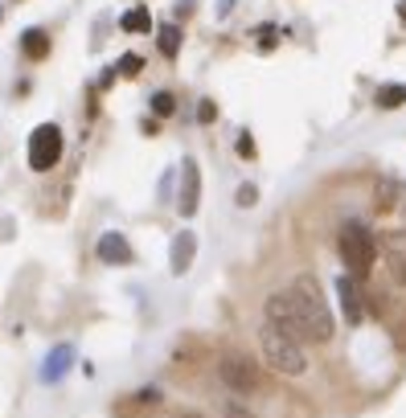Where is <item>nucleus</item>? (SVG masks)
Masks as SVG:
<instances>
[{
    "label": "nucleus",
    "mask_w": 406,
    "mask_h": 418,
    "mask_svg": "<svg viewBox=\"0 0 406 418\" xmlns=\"http://www.w3.org/2000/svg\"><path fill=\"white\" fill-rule=\"evenodd\" d=\"M267 324H275L300 345L304 341L308 345L333 341V312H329V300L312 275H300L287 291H275L267 300Z\"/></svg>",
    "instance_id": "f257e3e1"
},
{
    "label": "nucleus",
    "mask_w": 406,
    "mask_h": 418,
    "mask_svg": "<svg viewBox=\"0 0 406 418\" xmlns=\"http://www.w3.org/2000/svg\"><path fill=\"white\" fill-rule=\"evenodd\" d=\"M259 345H263V357L267 365L275 373H287V377H300L308 369V357H304V345L291 341L287 332H279L275 324H263L259 328Z\"/></svg>",
    "instance_id": "f03ea898"
},
{
    "label": "nucleus",
    "mask_w": 406,
    "mask_h": 418,
    "mask_svg": "<svg viewBox=\"0 0 406 418\" xmlns=\"http://www.w3.org/2000/svg\"><path fill=\"white\" fill-rule=\"evenodd\" d=\"M336 246H341V262L349 267V275L353 279L369 275V267H374V258H378V242H374V234L365 230L361 222H345Z\"/></svg>",
    "instance_id": "7ed1b4c3"
},
{
    "label": "nucleus",
    "mask_w": 406,
    "mask_h": 418,
    "mask_svg": "<svg viewBox=\"0 0 406 418\" xmlns=\"http://www.w3.org/2000/svg\"><path fill=\"white\" fill-rule=\"evenodd\" d=\"M62 156V127L58 123H42L29 136V168L33 172H49Z\"/></svg>",
    "instance_id": "20e7f679"
},
{
    "label": "nucleus",
    "mask_w": 406,
    "mask_h": 418,
    "mask_svg": "<svg viewBox=\"0 0 406 418\" xmlns=\"http://www.w3.org/2000/svg\"><path fill=\"white\" fill-rule=\"evenodd\" d=\"M217 373H222V381H226L230 390H239V394H255V390H259V365H255L250 357H242V353H226V357L217 361Z\"/></svg>",
    "instance_id": "39448f33"
},
{
    "label": "nucleus",
    "mask_w": 406,
    "mask_h": 418,
    "mask_svg": "<svg viewBox=\"0 0 406 418\" xmlns=\"http://www.w3.org/2000/svg\"><path fill=\"white\" fill-rule=\"evenodd\" d=\"M197 201H201V172H197L193 160H185L181 164V197H177L181 217H193V213H197Z\"/></svg>",
    "instance_id": "423d86ee"
},
{
    "label": "nucleus",
    "mask_w": 406,
    "mask_h": 418,
    "mask_svg": "<svg viewBox=\"0 0 406 418\" xmlns=\"http://www.w3.org/2000/svg\"><path fill=\"white\" fill-rule=\"evenodd\" d=\"M99 258L103 262H111V267H123V262H132V242L123 238L120 230H107V234H99Z\"/></svg>",
    "instance_id": "0eeeda50"
},
{
    "label": "nucleus",
    "mask_w": 406,
    "mask_h": 418,
    "mask_svg": "<svg viewBox=\"0 0 406 418\" xmlns=\"http://www.w3.org/2000/svg\"><path fill=\"white\" fill-rule=\"evenodd\" d=\"M336 296H341V308H345V320H349V324H361L365 303H361L357 279H353V275H341V279H336Z\"/></svg>",
    "instance_id": "6e6552de"
},
{
    "label": "nucleus",
    "mask_w": 406,
    "mask_h": 418,
    "mask_svg": "<svg viewBox=\"0 0 406 418\" xmlns=\"http://www.w3.org/2000/svg\"><path fill=\"white\" fill-rule=\"evenodd\" d=\"M193 255H197V234L181 230L177 238H172V271H177V275H185V271H189V262H193Z\"/></svg>",
    "instance_id": "1a4fd4ad"
},
{
    "label": "nucleus",
    "mask_w": 406,
    "mask_h": 418,
    "mask_svg": "<svg viewBox=\"0 0 406 418\" xmlns=\"http://www.w3.org/2000/svg\"><path fill=\"white\" fill-rule=\"evenodd\" d=\"M70 361H74V348L70 345H58L53 353L46 357V369H42V381H58L62 373L70 369Z\"/></svg>",
    "instance_id": "9d476101"
},
{
    "label": "nucleus",
    "mask_w": 406,
    "mask_h": 418,
    "mask_svg": "<svg viewBox=\"0 0 406 418\" xmlns=\"http://www.w3.org/2000/svg\"><path fill=\"white\" fill-rule=\"evenodd\" d=\"M120 29H123V33H148V29H152V17H148V8H144V4L127 8V13L120 17Z\"/></svg>",
    "instance_id": "9b49d317"
},
{
    "label": "nucleus",
    "mask_w": 406,
    "mask_h": 418,
    "mask_svg": "<svg viewBox=\"0 0 406 418\" xmlns=\"http://www.w3.org/2000/svg\"><path fill=\"white\" fill-rule=\"evenodd\" d=\"M374 103H378L382 111H394V107H402V103H406V82H390V87H378Z\"/></svg>",
    "instance_id": "f8f14e48"
},
{
    "label": "nucleus",
    "mask_w": 406,
    "mask_h": 418,
    "mask_svg": "<svg viewBox=\"0 0 406 418\" xmlns=\"http://www.w3.org/2000/svg\"><path fill=\"white\" fill-rule=\"evenodd\" d=\"M25 53H29V58H46L49 53V42H46V29H29V33H25Z\"/></svg>",
    "instance_id": "ddd939ff"
},
{
    "label": "nucleus",
    "mask_w": 406,
    "mask_h": 418,
    "mask_svg": "<svg viewBox=\"0 0 406 418\" xmlns=\"http://www.w3.org/2000/svg\"><path fill=\"white\" fill-rule=\"evenodd\" d=\"M156 46H160L165 58H177V49H181V29H177V25H165L160 37H156Z\"/></svg>",
    "instance_id": "4468645a"
},
{
    "label": "nucleus",
    "mask_w": 406,
    "mask_h": 418,
    "mask_svg": "<svg viewBox=\"0 0 406 418\" xmlns=\"http://www.w3.org/2000/svg\"><path fill=\"white\" fill-rule=\"evenodd\" d=\"M172 111H177V99H172V94L168 91H156L152 94V115H172Z\"/></svg>",
    "instance_id": "2eb2a0df"
},
{
    "label": "nucleus",
    "mask_w": 406,
    "mask_h": 418,
    "mask_svg": "<svg viewBox=\"0 0 406 418\" xmlns=\"http://www.w3.org/2000/svg\"><path fill=\"white\" fill-rule=\"evenodd\" d=\"M140 70H144V58H140V53H123L120 66H115V74H123V78H136Z\"/></svg>",
    "instance_id": "dca6fc26"
},
{
    "label": "nucleus",
    "mask_w": 406,
    "mask_h": 418,
    "mask_svg": "<svg viewBox=\"0 0 406 418\" xmlns=\"http://www.w3.org/2000/svg\"><path fill=\"white\" fill-rule=\"evenodd\" d=\"M255 197H259V189H255V185H242V189H239V205H242V209L255 205Z\"/></svg>",
    "instance_id": "f3484780"
},
{
    "label": "nucleus",
    "mask_w": 406,
    "mask_h": 418,
    "mask_svg": "<svg viewBox=\"0 0 406 418\" xmlns=\"http://www.w3.org/2000/svg\"><path fill=\"white\" fill-rule=\"evenodd\" d=\"M239 156H242V160H250V156H255V139L246 136V132L239 136Z\"/></svg>",
    "instance_id": "a211bd4d"
},
{
    "label": "nucleus",
    "mask_w": 406,
    "mask_h": 418,
    "mask_svg": "<svg viewBox=\"0 0 406 418\" xmlns=\"http://www.w3.org/2000/svg\"><path fill=\"white\" fill-rule=\"evenodd\" d=\"M275 46V29L267 25V29H259V49H271Z\"/></svg>",
    "instance_id": "6ab92c4d"
},
{
    "label": "nucleus",
    "mask_w": 406,
    "mask_h": 418,
    "mask_svg": "<svg viewBox=\"0 0 406 418\" xmlns=\"http://www.w3.org/2000/svg\"><path fill=\"white\" fill-rule=\"evenodd\" d=\"M197 115H201V123H214V119H217V107H214V103H201V111H197Z\"/></svg>",
    "instance_id": "aec40b11"
},
{
    "label": "nucleus",
    "mask_w": 406,
    "mask_h": 418,
    "mask_svg": "<svg viewBox=\"0 0 406 418\" xmlns=\"http://www.w3.org/2000/svg\"><path fill=\"white\" fill-rule=\"evenodd\" d=\"M226 414H230V418H250L246 410H239V406H226Z\"/></svg>",
    "instance_id": "412c9836"
},
{
    "label": "nucleus",
    "mask_w": 406,
    "mask_h": 418,
    "mask_svg": "<svg viewBox=\"0 0 406 418\" xmlns=\"http://www.w3.org/2000/svg\"><path fill=\"white\" fill-rule=\"evenodd\" d=\"M181 418H201V414H193V410H189V414H181Z\"/></svg>",
    "instance_id": "4be33fe9"
}]
</instances>
